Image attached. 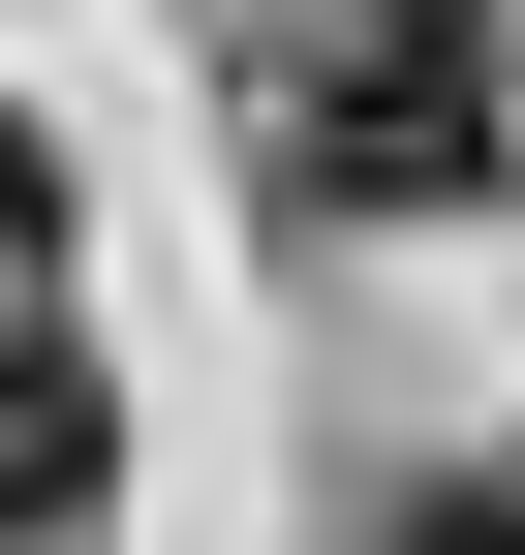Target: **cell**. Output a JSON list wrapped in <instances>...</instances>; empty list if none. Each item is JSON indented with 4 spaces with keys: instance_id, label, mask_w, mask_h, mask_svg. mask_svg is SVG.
<instances>
[{
    "instance_id": "cell-1",
    "label": "cell",
    "mask_w": 525,
    "mask_h": 555,
    "mask_svg": "<svg viewBox=\"0 0 525 555\" xmlns=\"http://www.w3.org/2000/svg\"><path fill=\"white\" fill-rule=\"evenodd\" d=\"M464 155H495V0H341L279 62V185L309 217H433Z\"/></svg>"
},
{
    "instance_id": "cell-2",
    "label": "cell",
    "mask_w": 525,
    "mask_h": 555,
    "mask_svg": "<svg viewBox=\"0 0 525 555\" xmlns=\"http://www.w3.org/2000/svg\"><path fill=\"white\" fill-rule=\"evenodd\" d=\"M124 494V401H93V339H0V555H62Z\"/></svg>"
},
{
    "instance_id": "cell-3",
    "label": "cell",
    "mask_w": 525,
    "mask_h": 555,
    "mask_svg": "<svg viewBox=\"0 0 525 555\" xmlns=\"http://www.w3.org/2000/svg\"><path fill=\"white\" fill-rule=\"evenodd\" d=\"M433 555H525V433H495V463H464V494H433Z\"/></svg>"
},
{
    "instance_id": "cell-4",
    "label": "cell",
    "mask_w": 525,
    "mask_h": 555,
    "mask_svg": "<svg viewBox=\"0 0 525 555\" xmlns=\"http://www.w3.org/2000/svg\"><path fill=\"white\" fill-rule=\"evenodd\" d=\"M31 247H62V155H31V124H0V278H31Z\"/></svg>"
}]
</instances>
